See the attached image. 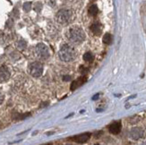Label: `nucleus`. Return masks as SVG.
Here are the masks:
<instances>
[{
    "mask_svg": "<svg viewBox=\"0 0 146 145\" xmlns=\"http://www.w3.org/2000/svg\"><path fill=\"white\" fill-rule=\"evenodd\" d=\"M67 38L72 43L80 44L85 39V33L79 26H73L67 30Z\"/></svg>",
    "mask_w": 146,
    "mask_h": 145,
    "instance_id": "nucleus-1",
    "label": "nucleus"
},
{
    "mask_svg": "<svg viewBox=\"0 0 146 145\" xmlns=\"http://www.w3.org/2000/svg\"><path fill=\"white\" fill-rule=\"evenodd\" d=\"M59 58L64 62H71L76 56L75 49L68 44H64L59 50Z\"/></svg>",
    "mask_w": 146,
    "mask_h": 145,
    "instance_id": "nucleus-2",
    "label": "nucleus"
},
{
    "mask_svg": "<svg viewBox=\"0 0 146 145\" xmlns=\"http://www.w3.org/2000/svg\"><path fill=\"white\" fill-rule=\"evenodd\" d=\"M30 73L33 75V77H40L41 76L42 72H43V66L40 62H34L33 64L30 65Z\"/></svg>",
    "mask_w": 146,
    "mask_h": 145,
    "instance_id": "nucleus-3",
    "label": "nucleus"
},
{
    "mask_svg": "<svg viewBox=\"0 0 146 145\" xmlns=\"http://www.w3.org/2000/svg\"><path fill=\"white\" fill-rule=\"evenodd\" d=\"M72 15V13L71 11L69 10H66V9H63L58 12V14L56 15V21H58L59 23H66L67 22H69Z\"/></svg>",
    "mask_w": 146,
    "mask_h": 145,
    "instance_id": "nucleus-4",
    "label": "nucleus"
},
{
    "mask_svg": "<svg viewBox=\"0 0 146 145\" xmlns=\"http://www.w3.org/2000/svg\"><path fill=\"white\" fill-rule=\"evenodd\" d=\"M36 52H37L38 56L41 58H47L49 56L48 47L43 43H39L36 46Z\"/></svg>",
    "mask_w": 146,
    "mask_h": 145,
    "instance_id": "nucleus-5",
    "label": "nucleus"
},
{
    "mask_svg": "<svg viewBox=\"0 0 146 145\" xmlns=\"http://www.w3.org/2000/svg\"><path fill=\"white\" fill-rule=\"evenodd\" d=\"M91 138V134L90 133H85V134H82L79 135H76V136H73L69 138V140H71L74 142H77V143H84L87 141H89V139Z\"/></svg>",
    "mask_w": 146,
    "mask_h": 145,
    "instance_id": "nucleus-6",
    "label": "nucleus"
},
{
    "mask_svg": "<svg viewBox=\"0 0 146 145\" xmlns=\"http://www.w3.org/2000/svg\"><path fill=\"white\" fill-rule=\"evenodd\" d=\"M144 135V132L142 128H139V127H135L133 128L130 132V136L132 139L134 140H138L142 138Z\"/></svg>",
    "mask_w": 146,
    "mask_h": 145,
    "instance_id": "nucleus-7",
    "label": "nucleus"
},
{
    "mask_svg": "<svg viewBox=\"0 0 146 145\" xmlns=\"http://www.w3.org/2000/svg\"><path fill=\"white\" fill-rule=\"evenodd\" d=\"M86 81H87V78H86V76H84H84H81L76 81H73L72 84H71V87H70L71 91H74L75 89H77V88L82 86L84 83H85Z\"/></svg>",
    "mask_w": 146,
    "mask_h": 145,
    "instance_id": "nucleus-8",
    "label": "nucleus"
},
{
    "mask_svg": "<svg viewBox=\"0 0 146 145\" xmlns=\"http://www.w3.org/2000/svg\"><path fill=\"white\" fill-rule=\"evenodd\" d=\"M110 132L113 134H117L120 133L121 131V122L118 121V122H115L113 123L112 124H110V126L109 128Z\"/></svg>",
    "mask_w": 146,
    "mask_h": 145,
    "instance_id": "nucleus-9",
    "label": "nucleus"
},
{
    "mask_svg": "<svg viewBox=\"0 0 146 145\" xmlns=\"http://www.w3.org/2000/svg\"><path fill=\"white\" fill-rule=\"evenodd\" d=\"M10 76V73L6 69V67H2L0 68V81H6Z\"/></svg>",
    "mask_w": 146,
    "mask_h": 145,
    "instance_id": "nucleus-10",
    "label": "nucleus"
},
{
    "mask_svg": "<svg viewBox=\"0 0 146 145\" xmlns=\"http://www.w3.org/2000/svg\"><path fill=\"white\" fill-rule=\"evenodd\" d=\"M91 30L92 31V33L94 35H100L101 33V25L100 23H92V25L91 26Z\"/></svg>",
    "mask_w": 146,
    "mask_h": 145,
    "instance_id": "nucleus-11",
    "label": "nucleus"
},
{
    "mask_svg": "<svg viewBox=\"0 0 146 145\" xmlns=\"http://www.w3.org/2000/svg\"><path fill=\"white\" fill-rule=\"evenodd\" d=\"M98 13H99L98 6L96 5H91V7L89 8V15H92V16H95V15H98Z\"/></svg>",
    "mask_w": 146,
    "mask_h": 145,
    "instance_id": "nucleus-12",
    "label": "nucleus"
},
{
    "mask_svg": "<svg viewBox=\"0 0 146 145\" xmlns=\"http://www.w3.org/2000/svg\"><path fill=\"white\" fill-rule=\"evenodd\" d=\"M82 58H84V60L85 62H92L94 59V56L91 52H86L84 55V56H82Z\"/></svg>",
    "mask_w": 146,
    "mask_h": 145,
    "instance_id": "nucleus-13",
    "label": "nucleus"
},
{
    "mask_svg": "<svg viewBox=\"0 0 146 145\" xmlns=\"http://www.w3.org/2000/svg\"><path fill=\"white\" fill-rule=\"evenodd\" d=\"M112 42V36L110 33H106L103 37V43L107 44V45H110Z\"/></svg>",
    "mask_w": 146,
    "mask_h": 145,
    "instance_id": "nucleus-14",
    "label": "nucleus"
},
{
    "mask_svg": "<svg viewBox=\"0 0 146 145\" xmlns=\"http://www.w3.org/2000/svg\"><path fill=\"white\" fill-rule=\"evenodd\" d=\"M31 2L24 3V5H23V9L26 11V12H29L31 10Z\"/></svg>",
    "mask_w": 146,
    "mask_h": 145,
    "instance_id": "nucleus-15",
    "label": "nucleus"
},
{
    "mask_svg": "<svg viewBox=\"0 0 146 145\" xmlns=\"http://www.w3.org/2000/svg\"><path fill=\"white\" fill-rule=\"evenodd\" d=\"M25 46H26V43H25L23 40L19 41V43H18V48H24Z\"/></svg>",
    "mask_w": 146,
    "mask_h": 145,
    "instance_id": "nucleus-16",
    "label": "nucleus"
},
{
    "mask_svg": "<svg viewBox=\"0 0 146 145\" xmlns=\"http://www.w3.org/2000/svg\"><path fill=\"white\" fill-rule=\"evenodd\" d=\"M3 99H4V97H3V94L0 92V104L3 102Z\"/></svg>",
    "mask_w": 146,
    "mask_h": 145,
    "instance_id": "nucleus-17",
    "label": "nucleus"
},
{
    "mask_svg": "<svg viewBox=\"0 0 146 145\" xmlns=\"http://www.w3.org/2000/svg\"><path fill=\"white\" fill-rule=\"evenodd\" d=\"M70 79H71V77L68 76V75H66V77H64V80L65 81H68V80H70Z\"/></svg>",
    "mask_w": 146,
    "mask_h": 145,
    "instance_id": "nucleus-18",
    "label": "nucleus"
},
{
    "mask_svg": "<svg viewBox=\"0 0 146 145\" xmlns=\"http://www.w3.org/2000/svg\"><path fill=\"white\" fill-rule=\"evenodd\" d=\"M98 97H99V94H97V95H95V96H94V97L92 98V99H93V100L97 99H98Z\"/></svg>",
    "mask_w": 146,
    "mask_h": 145,
    "instance_id": "nucleus-19",
    "label": "nucleus"
}]
</instances>
